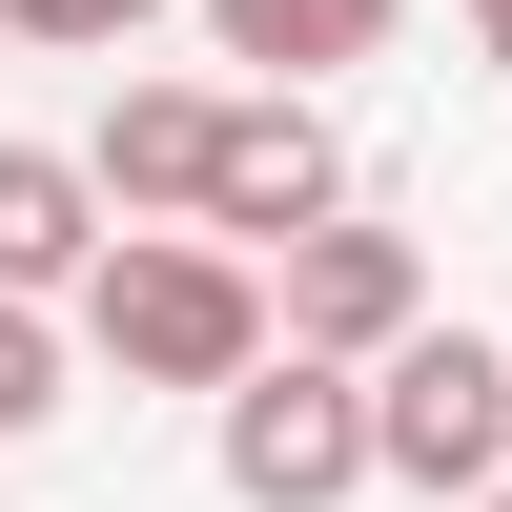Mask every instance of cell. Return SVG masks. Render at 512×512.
I'll return each mask as SVG.
<instances>
[{
  "label": "cell",
  "mask_w": 512,
  "mask_h": 512,
  "mask_svg": "<svg viewBox=\"0 0 512 512\" xmlns=\"http://www.w3.org/2000/svg\"><path fill=\"white\" fill-rule=\"evenodd\" d=\"M287 328H308V349H410V328H431V267H410V226H349V205H328L308 246H287Z\"/></svg>",
  "instance_id": "5"
},
{
  "label": "cell",
  "mask_w": 512,
  "mask_h": 512,
  "mask_svg": "<svg viewBox=\"0 0 512 512\" xmlns=\"http://www.w3.org/2000/svg\"><path fill=\"white\" fill-rule=\"evenodd\" d=\"M82 164L123 185V226H205V185H226V82H123Z\"/></svg>",
  "instance_id": "6"
},
{
  "label": "cell",
  "mask_w": 512,
  "mask_h": 512,
  "mask_svg": "<svg viewBox=\"0 0 512 512\" xmlns=\"http://www.w3.org/2000/svg\"><path fill=\"white\" fill-rule=\"evenodd\" d=\"M82 349L123 369V390H246V369L287 349L267 267H246L226 226H123L103 267H82Z\"/></svg>",
  "instance_id": "1"
},
{
  "label": "cell",
  "mask_w": 512,
  "mask_h": 512,
  "mask_svg": "<svg viewBox=\"0 0 512 512\" xmlns=\"http://www.w3.org/2000/svg\"><path fill=\"white\" fill-rule=\"evenodd\" d=\"M164 0H0V41H62V62H123Z\"/></svg>",
  "instance_id": "10"
},
{
  "label": "cell",
  "mask_w": 512,
  "mask_h": 512,
  "mask_svg": "<svg viewBox=\"0 0 512 512\" xmlns=\"http://www.w3.org/2000/svg\"><path fill=\"white\" fill-rule=\"evenodd\" d=\"M328 205H349L328 103H308V82H246V103H226V185H205V226H226V246H308Z\"/></svg>",
  "instance_id": "4"
},
{
  "label": "cell",
  "mask_w": 512,
  "mask_h": 512,
  "mask_svg": "<svg viewBox=\"0 0 512 512\" xmlns=\"http://www.w3.org/2000/svg\"><path fill=\"white\" fill-rule=\"evenodd\" d=\"M205 410H226V492H246V512H349L369 472H390L369 369H349V349H308V328H287L246 390H205Z\"/></svg>",
  "instance_id": "2"
},
{
  "label": "cell",
  "mask_w": 512,
  "mask_h": 512,
  "mask_svg": "<svg viewBox=\"0 0 512 512\" xmlns=\"http://www.w3.org/2000/svg\"><path fill=\"white\" fill-rule=\"evenodd\" d=\"M472 62H492V82H512V0H472Z\"/></svg>",
  "instance_id": "11"
},
{
  "label": "cell",
  "mask_w": 512,
  "mask_h": 512,
  "mask_svg": "<svg viewBox=\"0 0 512 512\" xmlns=\"http://www.w3.org/2000/svg\"><path fill=\"white\" fill-rule=\"evenodd\" d=\"M472 512H512V492H472Z\"/></svg>",
  "instance_id": "12"
},
{
  "label": "cell",
  "mask_w": 512,
  "mask_h": 512,
  "mask_svg": "<svg viewBox=\"0 0 512 512\" xmlns=\"http://www.w3.org/2000/svg\"><path fill=\"white\" fill-rule=\"evenodd\" d=\"M410 0H205V41H226L246 82H328V62H390Z\"/></svg>",
  "instance_id": "8"
},
{
  "label": "cell",
  "mask_w": 512,
  "mask_h": 512,
  "mask_svg": "<svg viewBox=\"0 0 512 512\" xmlns=\"http://www.w3.org/2000/svg\"><path fill=\"white\" fill-rule=\"evenodd\" d=\"M369 431H390V492H431V512L512 492V349H492V328H410V349H369Z\"/></svg>",
  "instance_id": "3"
},
{
  "label": "cell",
  "mask_w": 512,
  "mask_h": 512,
  "mask_svg": "<svg viewBox=\"0 0 512 512\" xmlns=\"http://www.w3.org/2000/svg\"><path fill=\"white\" fill-rule=\"evenodd\" d=\"M62 369H82V308L62 287H0V431H62Z\"/></svg>",
  "instance_id": "9"
},
{
  "label": "cell",
  "mask_w": 512,
  "mask_h": 512,
  "mask_svg": "<svg viewBox=\"0 0 512 512\" xmlns=\"http://www.w3.org/2000/svg\"><path fill=\"white\" fill-rule=\"evenodd\" d=\"M123 246V185L82 144H0V287H62L82 308V267H103Z\"/></svg>",
  "instance_id": "7"
}]
</instances>
